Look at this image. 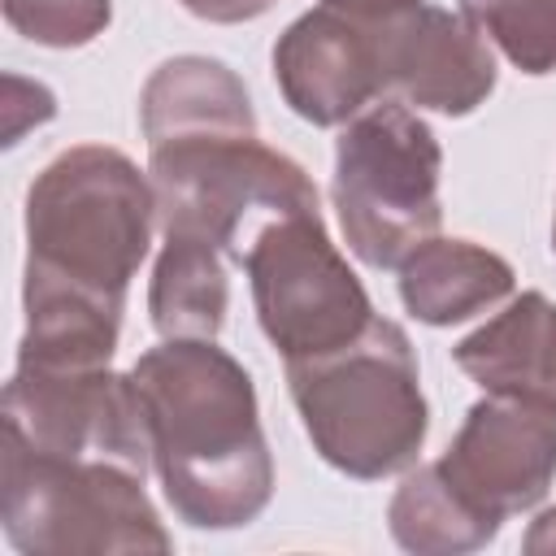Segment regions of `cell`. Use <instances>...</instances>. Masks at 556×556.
<instances>
[{"label": "cell", "mask_w": 556, "mask_h": 556, "mask_svg": "<svg viewBox=\"0 0 556 556\" xmlns=\"http://www.w3.org/2000/svg\"><path fill=\"white\" fill-rule=\"evenodd\" d=\"M434 165L439 152L426 126L404 117L400 109H387L361 122L352 135H343L339 204L361 256H369L378 222L382 239L374 265H391L417 230L434 226Z\"/></svg>", "instance_id": "obj_1"}, {"label": "cell", "mask_w": 556, "mask_h": 556, "mask_svg": "<svg viewBox=\"0 0 556 556\" xmlns=\"http://www.w3.org/2000/svg\"><path fill=\"white\" fill-rule=\"evenodd\" d=\"M252 274H256L261 321L269 339L282 343L287 356H300V352L313 356L334 348L313 304L334 313L348 330H356L369 313L365 291L326 248L317 230V213H295V222L269 226L252 256Z\"/></svg>", "instance_id": "obj_2"}]
</instances>
